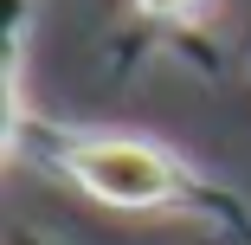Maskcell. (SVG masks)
<instances>
[{"mask_svg":"<svg viewBox=\"0 0 251 245\" xmlns=\"http://www.w3.org/2000/svg\"><path fill=\"white\" fill-rule=\"evenodd\" d=\"M142 13H161V20H180V13H193L200 0H135Z\"/></svg>","mask_w":251,"mask_h":245,"instance_id":"cell-2","label":"cell"},{"mask_svg":"<svg viewBox=\"0 0 251 245\" xmlns=\"http://www.w3.org/2000/svg\"><path fill=\"white\" fill-rule=\"evenodd\" d=\"M65 168H71V181L90 193V200L129 207V213L168 207V200H180V187H187L180 162L168 149H155V142H135V136H90V142L71 149Z\"/></svg>","mask_w":251,"mask_h":245,"instance_id":"cell-1","label":"cell"}]
</instances>
